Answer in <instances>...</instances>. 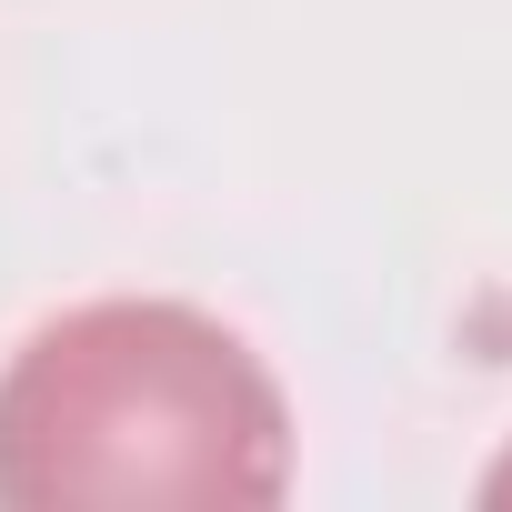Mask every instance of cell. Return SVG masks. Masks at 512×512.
Instances as JSON below:
<instances>
[{
  "mask_svg": "<svg viewBox=\"0 0 512 512\" xmlns=\"http://www.w3.org/2000/svg\"><path fill=\"white\" fill-rule=\"evenodd\" d=\"M292 492L282 382L191 302H81L0 372L11 512H262Z\"/></svg>",
  "mask_w": 512,
  "mask_h": 512,
  "instance_id": "1",
  "label": "cell"
},
{
  "mask_svg": "<svg viewBox=\"0 0 512 512\" xmlns=\"http://www.w3.org/2000/svg\"><path fill=\"white\" fill-rule=\"evenodd\" d=\"M482 502H512V452H502V462L482 472Z\"/></svg>",
  "mask_w": 512,
  "mask_h": 512,
  "instance_id": "2",
  "label": "cell"
}]
</instances>
